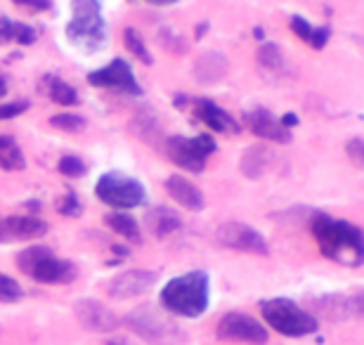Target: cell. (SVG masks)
Wrapping results in <instances>:
<instances>
[{"label":"cell","mask_w":364,"mask_h":345,"mask_svg":"<svg viewBox=\"0 0 364 345\" xmlns=\"http://www.w3.org/2000/svg\"><path fill=\"white\" fill-rule=\"evenodd\" d=\"M312 237L326 258L343 267H360L364 262V239L360 227L348 220H336L326 213H315L310 223Z\"/></svg>","instance_id":"cell-1"},{"label":"cell","mask_w":364,"mask_h":345,"mask_svg":"<svg viewBox=\"0 0 364 345\" xmlns=\"http://www.w3.org/2000/svg\"><path fill=\"white\" fill-rule=\"evenodd\" d=\"M210 279L201 270L171 279L161 289V305L178 317H201L208 310Z\"/></svg>","instance_id":"cell-2"},{"label":"cell","mask_w":364,"mask_h":345,"mask_svg":"<svg viewBox=\"0 0 364 345\" xmlns=\"http://www.w3.org/2000/svg\"><path fill=\"white\" fill-rule=\"evenodd\" d=\"M67 41L83 53L95 55L107 46V21L102 17L100 0H71V19L67 28Z\"/></svg>","instance_id":"cell-3"},{"label":"cell","mask_w":364,"mask_h":345,"mask_svg":"<svg viewBox=\"0 0 364 345\" xmlns=\"http://www.w3.org/2000/svg\"><path fill=\"white\" fill-rule=\"evenodd\" d=\"M126 327L133 334H137L144 343L149 345H182L187 341L182 327L166 317L164 312L154 310L151 305H142L137 310L126 314Z\"/></svg>","instance_id":"cell-4"},{"label":"cell","mask_w":364,"mask_h":345,"mask_svg":"<svg viewBox=\"0 0 364 345\" xmlns=\"http://www.w3.org/2000/svg\"><path fill=\"white\" fill-rule=\"evenodd\" d=\"M260 312H263L265 322L270 324L277 334L289 336V339H301V336H310L317 331V319L312 317L308 310L298 307L294 300L289 298H270L260 303Z\"/></svg>","instance_id":"cell-5"},{"label":"cell","mask_w":364,"mask_h":345,"mask_svg":"<svg viewBox=\"0 0 364 345\" xmlns=\"http://www.w3.org/2000/svg\"><path fill=\"white\" fill-rule=\"evenodd\" d=\"M95 196L116 211L137 208L147 201V192H144L142 182L119 171H109L102 175L97 185H95Z\"/></svg>","instance_id":"cell-6"},{"label":"cell","mask_w":364,"mask_h":345,"mask_svg":"<svg viewBox=\"0 0 364 345\" xmlns=\"http://www.w3.org/2000/svg\"><path fill=\"white\" fill-rule=\"evenodd\" d=\"M215 139L210 135H196V137H182V135H173L166 137L164 142V152L173 164L185 168L189 173H203L206 168V161L210 154H215Z\"/></svg>","instance_id":"cell-7"},{"label":"cell","mask_w":364,"mask_h":345,"mask_svg":"<svg viewBox=\"0 0 364 345\" xmlns=\"http://www.w3.org/2000/svg\"><path fill=\"white\" fill-rule=\"evenodd\" d=\"M215 241L230 251H242L253 255H270V246L263 239V234L244 223H225L218 227Z\"/></svg>","instance_id":"cell-8"},{"label":"cell","mask_w":364,"mask_h":345,"mask_svg":"<svg viewBox=\"0 0 364 345\" xmlns=\"http://www.w3.org/2000/svg\"><path fill=\"white\" fill-rule=\"evenodd\" d=\"M218 339L249 343V345H265L270 336H267V329L258 319H253L251 314L228 312L218 322Z\"/></svg>","instance_id":"cell-9"},{"label":"cell","mask_w":364,"mask_h":345,"mask_svg":"<svg viewBox=\"0 0 364 345\" xmlns=\"http://www.w3.org/2000/svg\"><path fill=\"white\" fill-rule=\"evenodd\" d=\"M88 83L92 87H112V90L126 95H140L142 87L137 83L133 69L126 60H112L107 67L95 69L88 73Z\"/></svg>","instance_id":"cell-10"},{"label":"cell","mask_w":364,"mask_h":345,"mask_svg":"<svg viewBox=\"0 0 364 345\" xmlns=\"http://www.w3.org/2000/svg\"><path fill=\"white\" fill-rule=\"evenodd\" d=\"M159 275L151 272V270H128V272L116 275L112 282H109L107 291L112 298L126 300V298H135L147 293L151 286L156 284Z\"/></svg>","instance_id":"cell-11"},{"label":"cell","mask_w":364,"mask_h":345,"mask_svg":"<svg viewBox=\"0 0 364 345\" xmlns=\"http://www.w3.org/2000/svg\"><path fill=\"white\" fill-rule=\"evenodd\" d=\"M48 234V223L36 216H10L0 220V241H31Z\"/></svg>","instance_id":"cell-12"},{"label":"cell","mask_w":364,"mask_h":345,"mask_svg":"<svg viewBox=\"0 0 364 345\" xmlns=\"http://www.w3.org/2000/svg\"><path fill=\"white\" fill-rule=\"evenodd\" d=\"M244 121L253 135L270 139V142H279V144L291 142V130L282 126L279 119H277L270 109H265V107L249 109V112L244 114Z\"/></svg>","instance_id":"cell-13"},{"label":"cell","mask_w":364,"mask_h":345,"mask_svg":"<svg viewBox=\"0 0 364 345\" xmlns=\"http://www.w3.org/2000/svg\"><path fill=\"white\" fill-rule=\"evenodd\" d=\"M28 277H33L41 284H71L78 277V270L71 260L55 258L53 251L36 262Z\"/></svg>","instance_id":"cell-14"},{"label":"cell","mask_w":364,"mask_h":345,"mask_svg":"<svg viewBox=\"0 0 364 345\" xmlns=\"http://www.w3.org/2000/svg\"><path fill=\"white\" fill-rule=\"evenodd\" d=\"M76 317L78 322L90 329V331H97V334H107V331H114V329H119V317L109 310L107 305L97 303V300L92 298H85V300H78L76 303Z\"/></svg>","instance_id":"cell-15"},{"label":"cell","mask_w":364,"mask_h":345,"mask_svg":"<svg viewBox=\"0 0 364 345\" xmlns=\"http://www.w3.org/2000/svg\"><path fill=\"white\" fill-rule=\"evenodd\" d=\"M192 107H194V116L208 130H215V133H223V135L239 133V123L232 119L220 105H215L213 100H194Z\"/></svg>","instance_id":"cell-16"},{"label":"cell","mask_w":364,"mask_h":345,"mask_svg":"<svg viewBox=\"0 0 364 345\" xmlns=\"http://www.w3.org/2000/svg\"><path fill=\"white\" fill-rule=\"evenodd\" d=\"M312 305L317 307L319 312L326 314L331 319H348V317H360L364 305H362V296H324V298H315Z\"/></svg>","instance_id":"cell-17"},{"label":"cell","mask_w":364,"mask_h":345,"mask_svg":"<svg viewBox=\"0 0 364 345\" xmlns=\"http://www.w3.org/2000/svg\"><path fill=\"white\" fill-rule=\"evenodd\" d=\"M228 57L223 53H203L196 57L194 67H192V76L194 80H199L201 85H213L220 83L228 73Z\"/></svg>","instance_id":"cell-18"},{"label":"cell","mask_w":364,"mask_h":345,"mask_svg":"<svg viewBox=\"0 0 364 345\" xmlns=\"http://www.w3.org/2000/svg\"><path fill=\"white\" fill-rule=\"evenodd\" d=\"M166 192L176 203H180L187 211H201L203 208V194L199 187H194V182H189L182 175H171L166 180Z\"/></svg>","instance_id":"cell-19"},{"label":"cell","mask_w":364,"mask_h":345,"mask_svg":"<svg viewBox=\"0 0 364 345\" xmlns=\"http://www.w3.org/2000/svg\"><path fill=\"white\" fill-rule=\"evenodd\" d=\"M144 225L154 237H168L182 227L180 216L168 206H154L144 213Z\"/></svg>","instance_id":"cell-20"},{"label":"cell","mask_w":364,"mask_h":345,"mask_svg":"<svg viewBox=\"0 0 364 345\" xmlns=\"http://www.w3.org/2000/svg\"><path fill=\"white\" fill-rule=\"evenodd\" d=\"M270 161H272V154L267 147L263 144H253L249 149L244 152L242 161H239V168H242V173L246 178L256 180L260 175L267 173V168H270Z\"/></svg>","instance_id":"cell-21"},{"label":"cell","mask_w":364,"mask_h":345,"mask_svg":"<svg viewBox=\"0 0 364 345\" xmlns=\"http://www.w3.org/2000/svg\"><path fill=\"white\" fill-rule=\"evenodd\" d=\"M38 33L33 26L24 21H12L10 17H0V46L5 43H19V46H33Z\"/></svg>","instance_id":"cell-22"},{"label":"cell","mask_w":364,"mask_h":345,"mask_svg":"<svg viewBox=\"0 0 364 345\" xmlns=\"http://www.w3.org/2000/svg\"><path fill=\"white\" fill-rule=\"evenodd\" d=\"M43 90L48 92V97L55 102V105L60 107H76L81 97H78L76 87L69 85L67 80L53 76V73H48L46 78H43Z\"/></svg>","instance_id":"cell-23"},{"label":"cell","mask_w":364,"mask_h":345,"mask_svg":"<svg viewBox=\"0 0 364 345\" xmlns=\"http://www.w3.org/2000/svg\"><path fill=\"white\" fill-rule=\"evenodd\" d=\"M105 225L112 232L119 234V237H123V239L135 241V244H140V241H142V234H140V227H137V220L133 216H128V213H123V211L109 213V216L105 218Z\"/></svg>","instance_id":"cell-24"},{"label":"cell","mask_w":364,"mask_h":345,"mask_svg":"<svg viewBox=\"0 0 364 345\" xmlns=\"http://www.w3.org/2000/svg\"><path fill=\"white\" fill-rule=\"evenodd\" d=\"M0 168L10 173L24 171L26 168V159L24 152L19 149L17 139L10 135H0Z\"/></svg>","instance_id":"cell-25"},{"label":"cell","mask_w":364,"mask_h":345,"mask_svg":"<svg viewBox=\"0 0 364 345\" xmlns=\"http://www.w3.org/2000/svg\"><path fill=\"white\" fill-rule=\"evenodd\" d=\"M123 43H126L128 53L135 55L142 64H147V67H151V64H154V57H151L149 48L144 46L142 36L137 33L135 28H126V31H123Z\"/></svg>","instance_id":"cell-26"},{"label":"cell","mask_w":364,"mask_h":345,"mask_svg":"<svg viewBox=\"0 0 364 345\" xmlns=\"http://www.w3.org/2000/svg\"><path fill=\"white\" fill-rule=\"evenodd\" d=\"M258 62L263 64L265 69L277 71L284 67V55H282V48L277 43H263L258 48Z\"/></svg>","instance_id":"cell-27"},{"label":"cell","mask_w":364,"mask_h":345,"mask_svg":"<svg viewBox=\"0 0 364 345\" xmlns=\"http://www.w3.org/2000/svg\"><path fill=\"white\" fill-rule=\"evenodd\" d=\"M50 126L57 130H64V133H78V130L85 128V119L78 114H57L50 119Z\"/></svg>","instance_id":"cell-28"},{"label":"cell","mask_w":364,"mask_h":345,"mask_svg":"<svg viewBox=\"0 0 364 345\" xmlns=\"http://www.w3.org/2000/svg\"><path fill=\"white\" fill-rule=\"evenodd\" d=\"M21 296H24V291H21L19 282L0 272V303H17Z\"/></svg>","instance_id":"cell-29"},{"label":"cell","mask_w":364,"mask_h":345,"mask_svg":"<svg viewBox=\"0 0 364 345\" xmlns=\"http://www.w3.org/2000/svg\"><path fill=\"white\" fill-rule=\"evenodd\" d=\"M62 175H67V178H83L85 173H88V168L78 156H62L60 164H57Z\"/></svg>","instance_id":"cell-30"},{"label":"cell","mask_w":364,"mask_h":345,"mask_svg":"<svg viewBox=\"0 0 364 345\" xmlns=\"http://www.w3.org/2000/svg\"><path fill=\"white\" fill-rule=\"evenodd\" d=\"M57 211H60L62 216H67V218H78L83 213V203L74 192H69V194H64L60 201H57Z\"/></svg>","instance_id":"cell-31"},{"label":"cell","mask_w":364,"mask_h":345,"mask_svg":"<svg viewBox=\"0 0 364 345\" xmlns=\"http://www.w3.org/2000/svg\"><path fill=\"white\" fill-rule=\"evenodd\" d=\"M31 107L28 100H17V102H10V105H0V121H10V119H17Z\"/></svg>","instance_id":"cell-32"},{"label":"cell","mask_w":364,"mask_h":345,"mask_svg":"<svg viewBox=\"0 0 364 345\" xmlns=\"http://www.w3.org/2000/svg\"><path fill=\"white\" fill-rule=\"evenodd\" d=\"M346 154L350 156V161L358 168H362L364 166V142L360 137H353L350 142L346 144Z\"/></svg>","instance_id":"cell-33"},{"label":"cell","mask_w":364,"mask_h":345,"mask_svg":"<svg viewBox=\"0 0 364 345\" xmlns=\"http://www.w3.org/2000/svg\"><path fill=\"white\" fill-rule=\"evenodd\" d=\"M291 28H294V33H296L303 43H308V41H310L312 26L308 24V19H303V17H298V14H294V17H291Z\"/></svg>","instance_id":"cell-34"},{"label":"cell","mask_w":364,"mask_h":345,"mask_svg":"<svg viewBox=\"0 0 364 345\" xmlns=\"http://www.w3.org/2000/svg\"><path fill=\"white\" fill-rule=\"evenodd\" d=\"M159 41H161V46L168 50V53H185V43L178 38V33H171V31H161L159 36Z\"/></svg>","instance_id":"cell-35"},{"label":"cell","mask_w":364,"mask_h":345,"mask_svg":"<svg viewBox=\"0 0 364 345\" xmlns=\"http://www.w3.org/2000/svg\"><path fill=\"white\" fill-rule=\"evenodd\" d=\"M329 36H331V28L329 26H319V28H312V36H310V46L315 50H322L326 43H329Z\"/></svg>","instance_id":"cell-36"},{"label":"cell","mask_w":364,"mask_h":345,"mask_svg":"<svg viewBox=\"0 0 364 345\" xmlns=\"http://www.w3.org/2000/svg\"><path fill=\"white\" fill-rule=\"evenodd\" d=\"M12 3L24 7L28 12H46L53 7V0H12Z\"/></svg>","instance_id":"cell-37"},{"label":"cell","mask_w":364,"mask_h":345,"mask_svg":"<svg viewBox=\"0 0 364 345\" xmlns=\"http://www.w3.org/2000/svg\"><path fill=\"white\" fill-rule=\"evenodd\" d=\"M279 123H282V126L287 128V130H291V128H296V126H298V116L289 112V114H284V116H282Z\"/></svg>","instance_id":"cell-38"},{"label":"cell","mask_w":364,"mask_h":345,"mask_svg":"<svg viewBox=\"0 0 364 345\" xmlns=\"http://www.w3.org/2000/svg\"><path fill=\"white\" fill-rule=\"evenodd\" d=\"M206 31H208V24H206V21H203V24H199V26H196V31H194V38L199 41L201 36L206 33Z\"/></svg>","instance_id":"cell-39"},{"label":"cell","mask_w":364,"mask_h":345,"mask_svg":"<svg viewBox=\"0 0 364 345\" xmlns=\"http://www.w3.org/2000/svg\"><path fill=\"white\" fill-rule=\"evenodd\" d=\"M147 3H151V5H176L178 3V0H147Z\"/></svg>","instance_id":"cell-40"},{"label":"cell","mask_w":364,"mask_h":345,"mask_svg":"<svg viewBox=\"0 0 364 345\" xmlns=\"http://www.w3.org/2000/svg\"><path fill=\"white\" fill-rule=\"evenodd\" d=\"M24 206H26L28 211H31V213H36V211H38V208H41V203H38V201H26V203H24Z\"/></svg>","instance_id":"cell-41"},{"label":"cell","mask_w":364,"mask_h":345,"mask_svg":"<svg viewBox=\"0 0 364 345\" xmlns=\"http://www.w3.org/2000/svg\"><path fill=\"white\" fill-rule=\"evenodd\" d=\"M7 92V78L5 76H0V97Z\"/></svg>","instance_id":"cell-42"},{"label":"cell","mask_w":364,"mask_h":345,"mask_svg":"<svg viewBox=\"0 0 364 345\" xmlns=\"http://www.w3.org/2000/svg\"><path fill=\"white\" fill-rule=\"evenodd\" d=\"M253 36H256L258 41H263V28H260V26H256V28H253Z\"/></svg>","instance_id":"cell-43"}]
</instances>
